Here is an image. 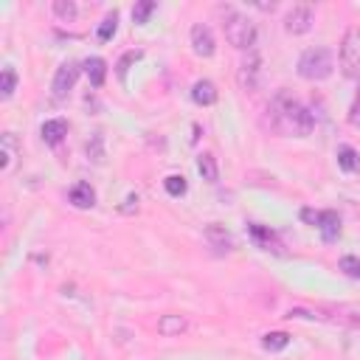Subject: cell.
Instances as JSON below:
<instances>
[{"label": "cell", "mask_w": 360, "mask_h": 360, "mask_svg": "<svg viewBox=\"0 0 360 360\" xmlns=\"http://www.w3.org/2000/svg\"><path fill=\"white\" fill-rule=\"evenodd\" d=\"M82 68H84V73H87V79H90L93 87H101V84H104V79H107V62H104L101 56L84 59Z\"/></svg>", "instance_id": "9a60e30c"}, {"label": "cell", "mask_w": 360, "mask_h": 360, "mask_svg": "<svg viewBox=\"0 0 360 360\" xmlns=\"http://www.w3.org/2000/svg\"><path fill=\"white\" fill-rule=\"evenodd\" d=\"M340 70L346 79H360V25L346 28L340 39Z\"/></svg>", "instance_id": "277c9868"}, {"label": "cell", "mask_w": 360, "mask_h": 360, "mask_svg": "<svg viewBox=\"0 0 360 360\" xmlns=\"http://www.w3.org/2000/svg\"><path fill=\"white\" fill-rule=\"evenodd\" d=\"M335 70V56L326 45H312L298 59V76L307 82H323Z\"/></svg>", "instance_id": "3957f363"}, {"label": "cell", "mask_w": 360, "mask_h": 360, "mask_svg": "<svg viewBox=\"0 0 360 360\" xmlns=\"http://www.w3.org/2000/svg\"><path fill=\"white\" fill-rule=\"evenodd\" d=\"M76 3L73 0H53V14L62 20V22H73L76 20Z\"/></svg>", "instance_id": "44dd1931"}, {"label": "cell", "mask_w": 360, "mask_h": 360, "mask_svg": "<svg viewBox=\"0 0 360 360\" xmlns=\"http://www.w3.org/2000/svg\"><path fill=\"white\" fill-rule=\"evenodd\" d=\"M87 158L93 163H101L104 160V138H101V132H93L90 135V141H87Z\"/></svg>", "instance_id": "cb8c5ba5"}, {"label": "cell", "mask_w": 360, "mask_h": 360, "mask_svg": "<svg viewBox=\"0 0 360 360\" xmlns=\"http://www.w3.org/2000/svg\"><path fill=\"white\" fill-rule=\"evenodd\" d=\"M79 73H82V68H79L76 62H62V65L56 68V73H53V82H51V98H53V101L68 98V93L73 90Z\"/></svg>", "instance_id": "5b68a950"}, {"label": "cell", "mask_w": 360, "mask_h": 360, "mask_svg": "<svg viewBox=\"0 0 360 360\" xmlns=\"http://www.w3.org/2000/svg\"><path fill=\"white\" fill-rule=\"evenodd\" d=\"M301 217L321 231L323 242H335L340 236V217H338V211H309V208H304Z\"/></svg>", "instance_id": "8992f818"}, {"label": "cell", "mask_w": 360, "mask_h": 360, "mask_svg": "<svg viewBox=\"0 0 360 360\" xmlns=\"http://www.w3.org/2000/svg\"><path fill=\"white\" fill-rule=\"evenodd\" d=\"M248 231H250V236H253V239H256V242H259L264 250H278V248H281L273 231H267V228H262V225H250Z\"/></svg>", "instance_id": "ac0fdd59"}, {"label": "cell", "mask_w": 360, "mask_h": 360, "mask_svg": "<svg viewBox=\"0 0 360 360\" xmlns=\"http://www.w3.org/2000/svg\"><path fill=\"white\" fill-rule=\"evenodd\" d=\"M205 239H208V245H211V248H217L219 253H228V250L233 248L231 233H228V231H225V225H219V222L205 225Z\"/></svg>", "instance_id": "7c38bea8"}, {"label": "cell", "mask_w": 360, "mask_h": 360, "mask_svg": "<svg viewBox=\"0 0 360 360\" xmlns=\"http://www.w3.org/2000/svg\"><path fill=\"white\" fill-rule=\"evenodd\" d=\"M68 200H70V205H76V208H93V205H96V191H93L90 183H76V186H70Z\"/></svg>", "instance_id": "4fadbf2b"}, {"label": "cell", "mask_w": 360, "mask_h": 360, "mask_svg": "<svg viewBox=\"0 0 360 360\" xmlns=\"http://www.w3.org/2000/svg\"><path fill=\"white\" fill-rule=\"evenodd\" d=\"M158 8V3L155 0H141V3H135V8H132V20H135V25H146V20H149V14Z\"/></svg>", "instance_id": "603a6c76"}, {"label": "cell", "mask_w": 360, "mask_h": 360, "mask_svg": "<svg viewBox=\"0 0 360 360\" xmlns=\"http://www.w3.org/2000/svg\"><path fill=\"white\" fill-rule=\"evenodd\" d=\"M14 158H17V146H14V135H11V132H6V135H3V169H6V172L11 169V163H14Z\"/></svg>", "instance_id": "484cf974"}, {"label": "cell", "mask_w": 360, "mask_h": 360, "mask_svg": "<svg viewBox=\"0 0 360 360\" xmlns=\"http://www.w3.org/2000/svg\"><path fill=\"white\" fill-rule=\"evenodd\" d=\"M270 115H273V129L281 135H295V138H307L315 127L312 112L290 93V90H278L270 101Z\"/></svg>", "instance_id": "6da1fadb"}, {"label": "cell", "mask_w": 360, "mask_h": 360, "mask_svg": "<svg viewBox=\"0 0 360 360\" xmlns=\"http://www.w3.org/2000/svg\"><path fill=\"white\" fill-rule=\"evenodd\" d=\"M141 56H143L141 51H129V53H124V56H121V62H118V79H121V82L127 79V70H129L127 65H129V62H135V59H141Z\"/></svg>", "instance_id": "83f0119b"}, {"label": "cell", "mask_w": 360, "mask_h": 360, "mask_svg": "<svg viewBox=\"0 0 360 360\" xmlns=\"http://www.w3.org/2000/svg\"><path fill=\"white\" fill-rule=\"evenodd\" d=\"M14 87H17V70L14 68H6L0 73V98H11L14 96Z\"/></svg>", "instance_id": "7402d4cb"}, {"label": "cell", "mask_w": 360, "mask_h": 360, "mask_svg": "<svg viewBox=\"0 0 360 360\" xmlns=\"http://www.w3.org/2000/svg\"><path fill=\"white\" fill-rule=\"evenodd\" d=\"M217 98H219V90H217L214 82H208V79H197V82L191 84V101H194V104H200V107H211V104H217Z\"/></svg>", "instance_id": "30bf717a"}, {"label": "cell", "mask_w": 360, "mask_h": 360, "mask_svg": "<svg viewBox=\"0 0 360 360\" xmlns=\"http://www.w3.org/2000/svg\"><path fill=\"white\" fill-rule=\"evenodd\" d=\"M222 28H225V39L236 48V51H253L256 45V25L239 14L236 8H222Z\"/></svg>", "instance_id": "7a4b0ae2"}, {"label": "cell", "mask_w": 360, "mask_h": 360, "mask_svg": "<svg viewBox=\"0 0 360 360\" xmlns=\"http://www.w3.org/2000/svg\"><path fill=\"white\" fill-rule=\"evenodd\" d=\"M338 267H340L349 278H360V259H357V256H340Z\"/></svg>", "instance_id": "4316f807"}, {"label": "cell", "mask_w": 360, "mask_h": 360, "mask_svg": "<svg viewBox=\"0 0 360 360\" xmlns=\"http://www.w3.org/2000/svg\"><path fill=\"white\" fill-rule=\"evenodd\" d=\"M163 188H166L169 197H183V194L188 191V183H186L183 174H169V177L163 180Z\"/></svg>", "instance_id": "d6986e66"}, {"label": "cell", "mask_w": 360, "mask_h": 360, "mask_svg": "<svg viewBox=\"0 0 360 360\" xmlns=\"http://www.w3.org/2000/svg\"><path fill=\"white\" fill-rule=\"evenodd\" d=\"M115 28H118V14L112 11V14H107V17L98 22V31H96V37H98L101 42H107V39L115 34Z\"/></svg>", "instance_id": "d4e9b609"}, {"label": "cell", "mask_w": 360, "mask_h": 360, "mask_svg": "<svg viewBox=\"0 0 360 360\" xmlns=\"http://www.w3.org/2000/svg\"><path fill=\"white\" fill-rule=\"evenodd\" d=\"M312 22H315V17H312V8L309 6H295L287 17H284V28H287V34H307L309 28H312Z\"/></svg>", "instance_id": "9c48e42d"}, {"label": "cell", "mask_w": 360, "mask_h": 360, "mask_svg": "<svg viewBox=\"0 0 360 360\" xmlns=\"http://www.w3.org/2000/svg\"><path fill=\"white\" fill-rule=\"evenodd\" d=\"M349 124H352V127H360V93H357V98H354L352 107H349Z\"/></svg>", "instance_id": "f1b7e54d"}, {"label": "cell", "mask_w": 360, "mask_h": 360, "mask_svg": "<svg viewBox=\"0 0 360 360\" xmlns=\"http://www.w3.org/2000/svg\"><path fill=\"white\" fill-rule=\"evenodd\" d=\"M186 326H188V321H186L183 315L166 312V315H160V321H158V335L174 338V335H180V332H186Z\"/></svg>", "instance_id": "5bb4252c"}, {"label": "cell", "mask_w": 360, "mask_h": 360, "mask_svg": "<svg viewBox=\"0 0 360 360\" xmlns=\"http://www.w3.org/2000/svg\"><path fill=\"white\" fill-rule=\"evenodd\" d=\"M338 166L343 172H360V155H357V149L349 146V143H340L338 146Z\"/></svg>", "instance_id": "e0dca14e"}, {"label": "cell", "mask_w": 360, "mask_h": 360, "mask_svg": "<svg viewBox=\"0 0 360 360\" xmlns=\"http://www.w3.org/2000/svg\"><path fill=\"white\" fill-rule=\"evenodd\" d=\"M191 51L197 53V56H214V51H217V39H214V31H211V25H205V22H194L191 25Z\"/></svg>", "instance_id": "ba28073f"}, {"label": "cell", "mask_w": 360, "mask_h": 360, "mask_svg": "<svg viewBox=\"0 0 360 360\" xmlns=\"http://www.w3.org/2000/svg\"><path fill=\"white\" fill-rule=\"evenodd\" d=\"M259 76H262V59H259V53L250 51L248 59H242V65L236 70V82L245 93H253L259 87Z\"/></svg>", "instance_id": "52a82bcc"}, {"label": "cell", "mask_w": 360, "mask_h": 360, "mask_svg": "<svg viewBox=\"0 0 360 360\" xmlns=\"http://www.w3.org/2000/svg\"><path fill=\"white\" fill-rule=\"evenodd\" d=\"M287 343H290V335L287 332H267L262 338V346L267 352H281V349H287Z\"/></svg>", "instance_id": "ffe728a7"}, {"label": "cell", "mask_w": 360, "mask_h": 360, "mask_svg": "<svg viewBox=\"0 0 360 360\" xmlns=\"http://www.w3.org/2000/svg\"><path fill=\"white\" fill-rule=\"evenodd\" d=\"M39 135H42V141L48 146H59L65 141V135H68V121L65 118H51V121H45L39 127Z\"/></svg>", "instance_id": "8fae6325"}, {"label": "cell", "mask_w": 360, "mask_h": 360, "mask_svg": "<svg viewBox=\"0 0 360 360\" xmlns=\"http://www.w3.org/2000/svg\"><path fill=\"white\" fill-rule=\"evenodd\" d=\"M197 172H200V177H202L205 183H217V180H219L217 158H214L211 152H202V155L197 158Z\"/></svg>", "instance_id": "2e32d148"}]
</instances>
